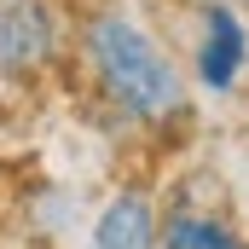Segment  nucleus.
<instances>
[{
  "label": "nucleus",
  "mask_w": 249,
  "mask_h": 249,
  "mask_svg": "<svg viewBox=\"0 0 249 249\" xmlns=\"http://www.w3.org/2000/svg\"><path fill=\"white\" fill-rule=\"evenodd\" d=\"M70 75L87 93L93 122L116 139L180 145L197 127V93L174 41L145 18L139 0H75Z\"/></svg>",
  "instance_id": "f257e3e1"
},
{
  "label": "nucleus",
  "mask_w": 249,
  "mask_h": 249,
  "mask_svg": "<svg viewBox=\"0 0 249 249\" xmlns=\"http://www.w3.org/2000/svg\"><path fill=\"white\" fill-rule=\"evenodd\" d=\"M174 23L180 29H168V41L186 64L191 93L232 99L249 75V12L238 0H197Z\"/></svg>",
  "instance_id": "f03ea898"
},
{
  "label": "nucleus",
  "mask_w": 249,
  "mask_h": 249,
  "mask_svg": "<svg viewBox=\"0 0 249 249\" xmlns=\"http://www.w3.org/2000/svg\"><path fill=\"white\" fill-rule=\"evenodd\" d=\"M70 0H0V87L47 93L70 75Z\"/></svg>",
  "instance_id": "7ed1b4c3"
},
{
  "label": "nucleus",
  "mask_w": 249,
  "mask_h": 249,
  "mask_svg": "<svg viewBox=\"0 0 249 249\" xmlns=\"http://www.w3.org/2000/svg\"><path fill=\"white\" fill-rule=\"evenodd\" d=\"M157 249H249V226L232 214L220 180L180 174L157 197Z\"/></svg>",
  "instance_id": "20e7f679"
},
{
  "label": "nucleus",
  "mask_w": 249,
  "mask_h": 249,
  "mask_svg": "<svg viewBox=\"0 0 249 249\" xmlns=\"http://www.w3.org/2000/svg\"><path fill=\"white\" fill-rule=\"evenodd\" d=\"M81 249H157V191L145 180H122L99 203Z\"/></svg>",
  "instance_id": "39448f33"
},
{
  "label": "nucleus",
  "mask_w": 249,
  "mask_h": 249,
  "mask_svg": "<svg viewBox=\"0 0 249 249\" xmlns=\"http://www.w3.org/2000/svg\"><path fill=\"white\" fill-rule=\"evenodd\" d=\"M145 6H157V12H168V18H180L186 6H197V0H145Z\"/></svg>",
  "instance_id": "423d86ee"
},
{
  "label": "nucleus",
  "mask_w": 249,
  "mask_h": 249,
  "mask_svg": "<svg viewBox=\"0 0 249 249\" xmlns=\"http://www.w3.org/2000/svg\"><path fill=\"white\" fill-rule=\"evenodd\" d=\"M238 6H244V12H249V0H238Z\"/></svg>",
  "instance_id": "0eeeda50"
}]
</instances>
